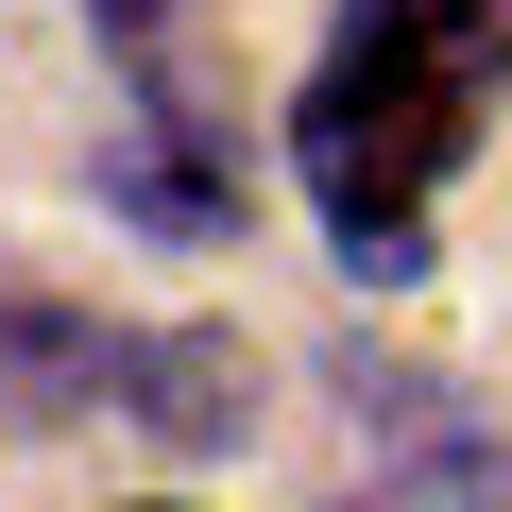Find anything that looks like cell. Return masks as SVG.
<instances>
[{
    "label": "cell",
    "mask_w": 512,
    "mask_h": 512,
    "mask_svg": "<svg viewBox=\"0 0 512 512\" xmlns=\"http://www.w3.org/2000/svg\"><path fill=\"white\" fill-rule=\"evenodd\" d=\"M512 86V18L495 0H342V35L291 103V154L325 188V239L359 274H410L427 256V188L461 171V137Z\"/></svg>",
    "instance_id": "cell-1"
},
{
    "label": "cell",
    "mask_w": 512,
    "mask_h": 512,
    "mask_svg": "<svg viewBox=\"0 0 512 512\" xmlns=\"http://www.w3.org/2000/svg\"><path fill=\"white\" fill-rule=\"evenodd\" d=\"M342 512H512V461H478V444H444V461H393V478H359Z\"/></svg>",
    "instance_id": "cell-2"
},
{
    "label": "cell",
    "mask_w": 512,
    "mask_h": 512,
    "mask_svg": "<svg viewBox=\"0 0 512 512\" xmlns=\"http://www.w3.org/2000/svg\"><path fill=\"white\" fill-rule=\"evenodd\" d=\"M103 18H137V35H154V18H171V0H103Z\"/></svg>",
    "instance_id": "cell-3"
}]
</instances>
